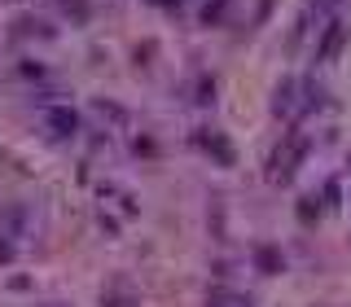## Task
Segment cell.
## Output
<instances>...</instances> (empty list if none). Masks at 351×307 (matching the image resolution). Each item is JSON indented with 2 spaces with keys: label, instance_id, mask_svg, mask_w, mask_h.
I'll use <instances>...</instances> for the list:
<instances>
[{
  "label": "cell",
  "instance_id": "cell-2",
  "mask_svg": "<svg viewBox=\"0 0 351 307\" xmlns=\"http://www.w3.org/2000/svg\"><path fill=\"white\" fill-rule=\"evenodd\" d=\"M255 263H259L263 277H277V272L285 268V259H281V250H277V246H259V250H255Z\"/></svg>",
  "mask_w": 351,
  "mask_h": 307
},
{
  "label": "cell",
  "instance_id": "cell-3",
  "mask_svg": "<svg viewBox=\"0 0 351 307\" xmlns=\"http://www.w3.org/2000/svg\"><path fill=\"white\" fill-rule=\"evenodd\" d=\"M343 36H347V31H343V22H334V27L325 31V40H321V49H316V53H321V58H329V53H338V44H343Z\"/></svg>",
  "mask_w": 351,
  "mask_h": 307
},
{
  "label": "cell",
  "instance_id": "cell-4",
  "mask_svg": "<svg viewBox=\"0 0 351 307\" xmlns=\"http://www.w3.org/2000/svg\"><path fill=\"white\" fill-rule=\"evenodd\" d=\"M101 307H136V299H132V294H114V299H106Z\"/></svg>",
  "mask_w": 351,
  "mask_h": 307
},
{
  "label": "cell",
  "instance_id": "cell-1",
  "mask_svg": "<svg viewBox=\"0 0 351 307\" xmlns=\"http://www.w3.org/2000/svg\"><path fill=\"white\" fill-rule=\"evenodd\" d=\"M49 127L58 132V136H75V132H80V114L66 110V106H58V110H49Z\"/></svg>",
  "mask_w": 351,
  "mask_h": 307
}]
</instances>
